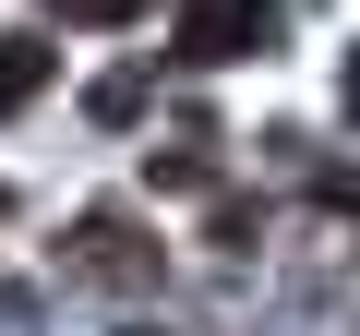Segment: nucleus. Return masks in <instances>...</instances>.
Listing matches in <instances>:
<instances>
[{
    "label": "nucleus",
    "instance_id": "4",
    "mask_svg": "<svg viewBox=\"0 0 360 336\" xmlns=\"http://www.w3.org/2000/svg\"><path fill=\"white\" fill-rule=\"evenodd\" d=\"M84 108H96V120H108V132H120V120H144V72H108V84H96V96H84Z\"/></svg>",
    "mask_w": 360,
    "mask_h": 336
},
{
    "label": "nucleus",
    "instance_id": "2",
    "mask_svg": "<svg viewBox=\"0 0 360 336\" xmlns=\"http://www.w3.org/2000/svg\"><path fill=\"white\" fill-rule=\"evenodd\" d=\"M72 264H96V276H120V288H144V276H156V252H144V228H132V217H84V228H72Z\"/></svg>",
    "mask_w": 360,
    "mask_h": 336
},
{
    "label": "nucleus",
    "instance_id": "6",
    "mask_svg": "<svg viewBox=\"0 0 360 336\" xmlns=\"http://www.w3.org/2000/svg\"><path fill=\"white\" fill-rule=\"evenodd\" d=\"M348 120H360V49H348Z\"/></svg>",
    "mask_w": 360,
    "mask_h": 336
},
{
    "label": "nucleus",
    "instance_id": "1",
    "mask_svg": "<svg viewBox=\"0 0 360 336\" xmlns=\"http://www.w3.org/2000/svg\"><path fill=\"white\" fill-rule=\"evenodd\" d=\"M264 37H276L264 0H205V13H180V60H240V49H264Z\"/></svg>",
    "mask_w": 360,
    "mask_h": 336
},
{
    "label": "nucleus",
    "instance_id": "3",
    "mask_svg": "<svg viewBox=\"0 0 360 336\" xmlns=\"http://www.w3.org/2000/svg\"><path fill=\"white\" fill-rule=\"evenodd\" d=\"M49 96V37H0V108Z\"/></svg>",
    "mask_w": 360,
    "mask_h": 336
},
{
    "label": "nucleus",
    "instance_id": "5",
    "mask_svg": "<svg viewBox=\"0 0 360 336\" xmlns=\"http://www.w3.org/2000/svg\"><path fill=\"white\" fill-rule=\"evenodd\" d=\"M60 13H72V25H132L144 0H60Z\"/></svg>",
    "mask_w": 360,
    "mask_h": 336
}]
</instances>
